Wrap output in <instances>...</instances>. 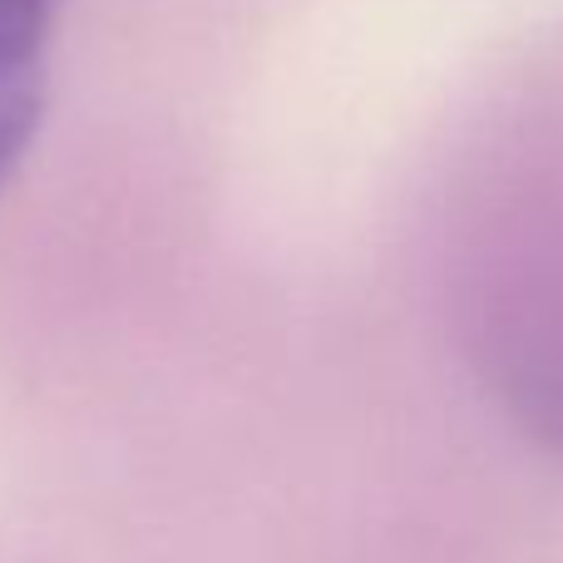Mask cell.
I'll return each instance as SVG.
<instances>
[{
	"instance_id": "obj_1",
	"label": "cell",
	"mask_w": 563,
	"mask_h": 563,
	"mask_svg": "<svg viewBox=\"0 0 563 563\" xmlns=\"http://www.w3.org/2000/svg\"><path fill=\"white\" fill-rule=\"evenodd\" d=\"M55 15L59 0H0V194L35 144Z\"/></svg>"
}]
</instances>
